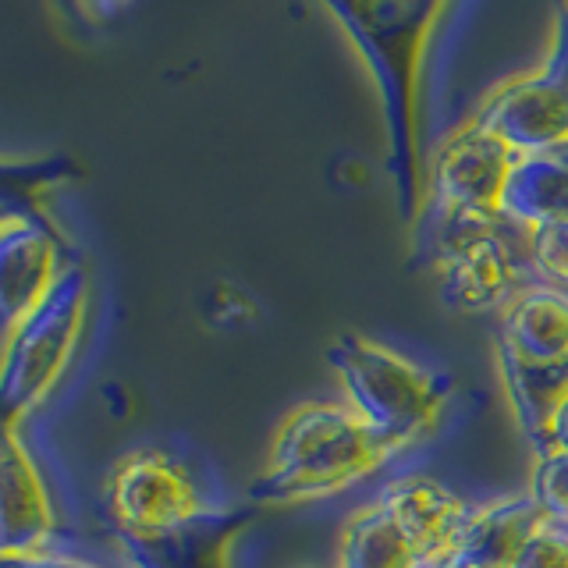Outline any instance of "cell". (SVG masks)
Segmentation results:
<instances>
[{
	"instance_id": "cell-3",
	"label": "cell",
	"mask_w": 568,
	"mask_h": 568,
	"mask_svg": "<svg viewBox=\"0 0 568 568\" xmlns=\"http://www.w3.org/2000/svg\"><path fill=\"white\" fill-rule=\"evenodd\" d=\"M89 316V274L71 256L40 306L0 342V413L22 426L61 384Z\"/></svg>"
},
{
	"instance_id": "cell-22",
	"label": "cell",
	"mask_w": 568,
	"mask_h": 568,
	"mask_svg": "<svg viewBox=\"0 0 568 568\" xmlns=\"http://www.w3.org/2000/svg\"><path fill=\"white\" fill-rule=\"evenodd\" d=\"M22 568H89V565H79V561H61V558H47V555H40V558H26V561H22Z\"/></svg>"
},
{
	"instance_id": "cell-13",
	"label": "cell",
	"mask_w": 568,
	"mask_h": 568,
	"mask_svg": "<svg viewBox=\"0 0 568 568\" xmlns=\"http://www.w3.org/2000/svg\"><path fill=\"white\" fill-rule=\"evenodd\" d=\"M540 519L544 508L529 490L479 501L466 532H462L458 550L444 568H511Z\"/></svg>"
},
{
	"instance_id": "cell-17",
	"label": "cell",
	"mask_w": 568,
	"mask_h": 568,
	"mask_svg": "<svg viewBox=\"0 0 568 568\" xmlns=\"http://www.w3.org/2000/svg\"><path fill=\"white\" fill-rule=\"evenodd\" d=\"M523 253L532 281L568 292V217L523 231Z\"/></svg>"
},
{
	"instance_id": "cell-5",
	"label": "cell",
	"mask_w": 568,
	"mask_h": 568,
	"mask_svg": "<svg viewBox=\"0 0 568 568\" xmlns=\"http://www.w3.org/2000/svg\"><path fill=\"white\" fill-rule=\"evenodd\" d=\"M106 508H111L118 537H146V532L182 526L213 505L174 455L139 448L114 466L111 484H106Z\"/></svg>"
},
{
	"instance_id": "cell-6",
	"label": "cell",
	"mask_w": 568,
	"mask_h": 568,
	"mask_svg": "<svg viewBox=\"0 0 568 568\" xmlns=\"http://www.w3.org/2000/svg\"><path fill=\"white\" fill-rule=\"evenodd\" d=\"M515 156L469 118L444 142L430 164V221L452 217H501V195Z\"/></svg>"
},
{
	"instance_id": "cell-23",
	"label": "cell",
	"mask_w": 568,
	"mask_h": 568,
	"mask_svg": "<svg viewBox=\"0 0 568 568\" xmlns=\"http://www.w3.org/2000/svg\"><path fill=\"white\" fill-rule=\"evenodd\" d=\"M11 217H18V213H11V210H4V206H0V224H8Z\"/></svg>"
},
{
	"instance_id": "cell-7",
	"label": "cell",
	"mask_w": 568,
	"mask_h": 568,
	"mask_svg": "<svg viewBox=\"0 0 568 568\" xmlns=\"http://www.w3.org/2000/svg\"><path fill=\"white\" fill-rule=\"evenodd\" d=\"M373 505L384 511L419 565H448L476 511V501L426 473L387 476L373 494Z\"/></svg>"
},
{
	"instance_id": "cell-18",
	"label": "cell",
	"mask_w": 568,
	"mask_h": 568,
	"mask_svg": "<svg viewBox=\"0 0 568 568\" xmlns=\"http://www.w3.org/2000/svg\"><path fill=\"white\" fill-rule=\"evenodd\" d=\"M511 568H568V523L544 511Z\"/></svg>"
},
{
	"instance_id": "cell-12",
	"label": "cell",
	"mask_w": 568,
	"mask_h": 568,
	"mask_svg": "<svg viewBox=\"0 0 568 568\" xmlns=\"http://www.w3.org/2000/svg\"><path fill=\"white\" fill-rule=\"evenodd\" d=\"M242 529L239 508H210L174 529L118 537V544L132 568H231V547Z\"/></svg>"
},
{
	"instance_id": "cell-10",
	"label": "cell",
	"mask_w": 568,
	"mask_h": 568,
	"mask_svg": "<svg viewBox=\"0 0 568 568\" xmlns=\"http://www.w3.org/2000/svg\"><path fill=\"white\" fill-rule=\"evenodd\" d=\"M68 260L61 231L47 213L0 224V334L40 306Z\"/></svg>"
},
{
	"instance_id": "cell-4",
	"label": "cell",
	"mask_w": 568,
	"mask_h": 568,
	"mask_svg": "<svg viewBox=\"0 0 568 568\" xmlns=\"http://www.w3.org/2000/svg\"><path fill=\"white\" fill-rule=\"evenodd\" d=\"M434 281L440 298L458 313H501L532 281L523 235L505 217L430 221Z\"/></svg>"
},
{
	"instance_id": "cell-1",
	"label": "cell",
	"mask_w": 568,
	"mask_h": 568,
	"mask_svg": "<svg viewBox=\"0 0 568 568\" xmlns=\"http://www.w3.org/2000/svg\"><path fill=\"white\" fill-rule=\"evenodd\" d=\"M395 462L402 452L373 434L342 398H310L281 419L248 497L271 508L327 501L377 479Z\"/></svg>"
},
{
	"instance_id": "cell-9",
	"label": "cell",
	"mask_w": 568,
	"mask_h": 568,
	"mask_svg": "<svg viewBox=\"0 0 568 568\" xmlns=\"http://www.w3.org/2000/svg\"><path fill=\"white\" fill-rule=\"evenodd\" d=\"M53 537V505L40 469L18 437V423L0 413V558H40Z\"/></svg>"
},
{
	"instance_id": "cell-16",
	"label": "cell",
	"mask_w": 568,
	"mask_h": 568,
	"mask_svg": "<svg viewBox=\"0 0 568 568\" xmlns=\"http://www.w3.org/2000/svg\"><path fill=\"white\" fill-rule=\"evenodd\" d=\"M334 568H416V558L408 555L405 540L384 519V511L369 501L352 511Z\"/></svg>"
},
{
	"instance_id": "cell-24",
	"label": "cell",
	"mask_w": 568,
	"mask_h": 568,
	"mask_svg": "<svg viewBox=\"0 0 568 568\" xmlns=\"http://www.w3.org/2000/svg\"><path fill=\"white\" fill-rule=\"evenodd\" d=\"M0 568H22V561H8V558H0Z\"/></svg>"
},
{
	"instance_id": "cell-21",
	"label": "cell",
	"mask_w": 568,
	"mask_h": 568,
	"mask_svg": "<svg viewBox=\"0 0 568 568\" xmlns=\"http://www.w3.org/2000/svg\"><path fill=\"white\" fill-rule=\"evenodd\" d=\"M544 71H547V75H555L561 85H568V8H561L558 29H555V43H550Z\"/></svg>"
},
{
	"instance_id": "cell-15",
	"label": "cell",
	"mask_w": 568,
	"mask_h": 568,
	"mask_svg": "<svg viewBox=\"0 0 568 568\" xmlns=\"http://www.w3.org/2000/svg\"><path fill=\"white\" fill-rule=\"evenodd\" d=\"M82 168L64 153L47 156H0V206L29 217L43 213L47 200L68 182H75Z\"/></svg>"
},
{
	"instance_id": "cell-2",
	"label": "cell",
	"mask_w": 568,
	"mask_h": 568,
	"mask_svg": "<svg viewBox=\"0 0 568 568\" xmlns=\"http://www.w3.org/2000/svg\"><path fill=\"white\" fill-rule=\"evenodd\" d=\"M342 402L373 434L408 455L426 440L448 408V381L366 334H342L331 345Z\"/></svg>"
},
{
	"instance_id": "cell-19",
	"label": "cell",
	"mask_w": 568,
	"mask_h": 568,
	"mask_svg": "<svg viewBox=\"0 0 568 568\" xmlns=\"http://www.w3.org/2000/svg\"><path fill=\"white\" fill-rule=\"evenodd\" d=\"M529 494L547 515L568 523V455H537Z\"/></svg>"
},
{
	"instance_id": "cell-20",
	"label": "cell",
	"mask_w": 568,
	"mask_h": 568,
	"mask_svg": "<svg viewBox=\"0 0 568 568\" xmlns=\"http://www.w3.org/2000/svg\"><path fill=\"white\" fill-rule=\"evenodd\" d=\"M532 452L537 455H568V395L558 402V408L544 423L540 437L532 440Z\"/></svg>"
},
{
	"instance_id": "cell-8",
	"label": "cell",
	"mask_w": 568,
	"mask_h": 568,
	"mask_svg": "<svg viewBox=\"0 0 568 568\" xmlns=\"http://www.w3.org/2000/svg\"><path fill=\"white\" fill-rule=\"evenodd\" d=\"M473 121L519 160L555 153L568 146V85L540 64L490 89Z\"/></svg>"
},
{
	"instance_id": "cell-14",
	"label": "cell",
	"mask_w": 568,
	"mask_h": 568,
	"mask_svg": "<svg viewBox=\"0 0 568 568\" xmlns=\"http://www.w3.org/2000/svg\"><path fill=\"white\" fill-rule=\"evenodd\" d=\"M501 217L519 235L568 217V146L515 160L501 195Z\"/></svg>"
},
{
	"instance_id": "cell-11",
	"label": "cell",
	"mask_w": 568,
	"mask_h": 568,
	"mask_svg": "<svg viewBox=\"0 0 568 568\" xmlns=\"http://www.w3.org/2000/svg\"><path fill=\"white\" fill-rule=\"evenodd\" d=\"M497 320V359L523 366H568V292L529 281Z\"/></svg>"
}]
</instances>
